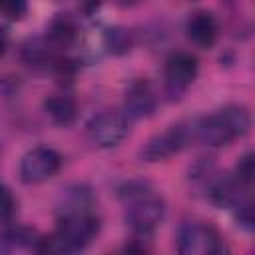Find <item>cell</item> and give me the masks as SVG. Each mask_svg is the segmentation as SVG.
Masks as SVG:
<instances>
[{
	"label": "cell",
	"instance_id": "14",
	"mask_svg": "<svg viewBox=\"0 0 255 255\" xmlns=\"http://www.w3.org/2000/svg\"><path fill=\"white\" fill-rule=\"evenodd\" d=\"M235 177L243 183V185H251L255 179V155L253 153H245L237 165H235Z\"/></svg>",
	"mask_w": 255,
	"mask_h": 255
},
{
	"label": "cell",
	"instance_id": "10",
	"mask_svg": "<svg viewBox=\"0 0 255 255\" xmlns=\"http://www.w3.org/2000/svg\"><path fill=\"white\" fill-rule=\"evenodd\" d=\"M187 38L199 46V48H211L217 40V22L215 16L207 10H199L189 16L187 26H185Z\"/></svg>",
	"mask_w": 255,
	"mask_h": 255
},
{
	"label": "cell",
	"instance_id": "13",
	"mask_svg": "<svg viewBox=\"0 0 255 255\" xmlns=\"http://www.w3.org/2000/svg\"><path fill=\"white\" fill-rule=\"evenodd\" d=\"M46 114L60 126H68L76 118V102L70 96H50L44 102Z\"/></svg>",
	"mask_w": 255,
	"mask_h": 255
},
{
	"label": "cell",
	"instance_id": "8",
	"mask_svg": "<svg viewBox=\"0 0 255 255\" xmlns=\"http://www.w3.org/2000/svg\"><path fill=\"white\" fill-rule=\"evenodd\" d=\"M197 76V60L187 52H175L165 62V82L171 92H183Z\"/></svg>",
	"mask_w": 255,
	"mask_h": 255
},
{
	"label": "cell",
	"instance_id": "17",
	"mask_svg": "<svg viewBox=\"0 0 255 255\" xmlns=\"http://www.w3.org/2000/svg\"><path fill=\"white\" fill-rule=\"evenodd\" d=\"M235 209H237V221H239L245 229L251 231V229H253V221H255V217H253V203L243 199Z\"/></svg>",
	"mask_w": 255,
	"mask_h": 255
},
{
	"label": "cell",
	"instance_id": "12",
	"mask_svg": "<svg viewBox=\"0 0 255 255\" xmlns=\"http://www.w3.org/2000/svg\"><path fill=\"white\" fill-rule=\"evenodd\" d=\"M76 36H78V30H76V24L72 18L68 16H56L50 26H48V42L56 48H68L76 42Z\"/></svg>",
	"mask_w": 255,
	"mask_h": 255
},
{
	"label": "cell",
	"instance_id": "2",
	"mask_svg": "<svg viewBox=\"0 0 255 255\" xmlns=\"http://www.w3.org/2000/svg\"><path fill=\"white\" fill-rule=\"evenodd\" d=\"M100 231V221L92 213H78L60 217L58 229L50 235L40 239L42 251L50 253H74L84 249Z\"/></svg>",
	"mask_w": 255,
	"mask_h": 255
},
{
	"label": "cell",
	"instance_id": "19",
	"mask_svg": "<svg viewBox=\"0 0 255 255\" xmlns=\"http://www.w3.org/2000/svg\"><path fill=\"white\" fill-rule=\"evenodd\" d=\"M4 48H6V32L0 28V56L4 54Z\"/></svg>",
	"mask_w": 255,
	"mask_h": 255
},
{
	"label": "cell",
	"instance_id": "1",
	"mask_svg": "<svg viewBox=\"0 0 255 255\" xmlns=\"http://www.w3.org/2000/svg\"><path fill=\"white\" fill-rule=\"evenodd\" d=\"M251 128L249 112L243 106H225L219 112L195 120V137L207 145H229Z\"/></svg>",
	"mask_w": 255,
	"mask_h": 255
},
{
	"label": "cell",
	"instance_id": "16",
	"mask_svg": "<svg viewBox=\"0 0 255 255\" xmlns=\"http://www.w3.org/2000/svg\"><path fill=\"white\" fill-rule=\"evenodd\" d=\"M106 40H108V46H110L112 52L122 54V52L129 50L128 48L129 46V38H128V32L126 30H110Z\"/></svg>",
	"mask_w": 255,
	"mask_h": 255
},
{
	"label": "cell",
	"instance_id": "9",
	"mask_svg": "<svg viewBox=\"0 0 255 255\" xmlns=\"http://www.w3.org/2000/svg\"><path fill=\"white\" fill-rule=\"evenodd\" d=\"M155 110V94L143 80L133 82L124 98V114L128 120H141L151 116Z\"/></svg>",
	"mask_w": 255,
	"mask_h": 255
},
{
	"label": "cell",
	"instance_id": "7",
	"mask_svg": "<svg viewBox=\"0 0 255 255\" xmlns=\"http://www.w3.org/2000/svg\"><path fill=\"white\" fill-rule=\"evenodd\" d=\"M60 155L50 147H34L20 161V179L24 183H42L60 169Z\"/></svg>",
	"mask_w": 255,
	"mask_h": 255
},
{
	"label": "cell",
	"instance_id": "18",
	"mask_svg": "<svg viewBox=\"0 0 255 255\" xmlns=\"http://www.w3.org/2000/svg\"><path fill=\"white\" fill-rule=\"evenodd\" d=\"M14 211V197H12V191L0 183V215H10Z\"/></svg>",
	"mask_w": 255,
	"mask_h": 255
},
{
	"label": "cell",
	"instance_id": "5",
	"mask_svg": "<svg viewBox=\"0 0 255 255\" xmlns=\"http://www.w3.org/2000/svg\"><path fill=\"white\" fill-rule=\"evenodd\" d=\"M128 129L124 112H100L86 124L88 137L98 147H116L128 135Z\"/></svg>",
	"mask_w": 255,
	"mask_h": 255
},
{
	"label": "cell",
	"instance_id": "3",
	"mask_svg": "<svg viewBox=\"0 0 255 255\" xmlns=\"http://www.w3.org/2000/svg\"><path fill=\"white\" fill-rule=\"evenodd\" d=\"M126 197V221L128 225L139 233V235H147L151 233L163 219L165 215V203L163 199L145 189V187H133L128 185V191H124Z\"/></svg>",
	"mask_w": 255,
	"mask_h": 255
},
{
	"label": "cell",
	"instance_id": "6",
	"mask_svg": "<svg viewBox=\"0 0 255 255\" xmlns=\"http://www.w3.org/2000/svg\"><path fill=\"white\" fill-rule=\"evenodd\" d=\"M221 249V237L211 225L189 223L179 231L177 251L181 255H215Z\"/></svg>",
	"mask_w": 255,
	"mask_h": 255
},
{
	"label": "cell",
	"instance_id": "4",
	"mask_svg": "<svg viewBox=\"0 0 255 255\" xmlns=\"http://www.w3.org/2000/svg\"><path fill=\"white\" fill-rule=\"evenodd\" d=\"M191 139L195 137V120L191 122H183L177 126H171V129L151 137L145 147L141 149V157L145 161H159V159H167L169 155L177 153L181 147H185Z\"/></svg>",
	"mask_w": 255,
	"mask_h": 255
},
{
	"label": "cell",
	"instance_id": "11",
	"mask_svg": "<svg viewBox=\"0 0 255 255\" xmlns=\"http://www.w3.org/2000/svg\"><path fill=\"white\" fill-rule=\"evenodd\" d=\"M90 207H92V193H90V189H86L82 185L70 187V189L62 191V195H60V203H58L60 217L90 213Z\"/></svg>",
	"mask_w": 255,
	"mask_h": 255
},
{
	"label": "cell",
	"instance_id": "15",
	"mask_svg": "<svg viewBox=\"0 0 255 255\" xmlns=\"http://www.w3.org/2000/svg\"><path fill=\"white\" fill-rule=\"evenodd\" d=\"M28 10L26 0H0V16L8 20H22Z\"/></svg>",
	"mask_w": 255,
	"mask_h": 255
}]
</instances>
